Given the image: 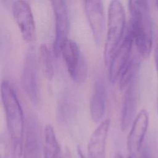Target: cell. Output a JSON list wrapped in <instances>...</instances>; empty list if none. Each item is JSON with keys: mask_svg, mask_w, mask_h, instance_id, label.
Returning a JSON list of instances; mask_svg holds the SVG:
<instances>
[{"mask_svg": "<svg viewBox=\"0 0 158 158\" xmlns=\"http://www.w3.org/2000/svg\"><path fill=\"white\" fill-rule=\"evenodd\" d=\"M1 99L6 114L12 158H22L25 125L22 109L16 92L6 80L1 83Z\"/></svg>", "mask_w": 158, "mask_h": 158, "instance_id": "1", "label": "cell"}, {"mask_svg": "<svg viewBox=\"0 0 158 158\" xmlns=\"http://www.w3.org/2000/svg\"><path fill=\"white\" fill-rule=\"evenodd\" d=\"M130 12L148 9V0H129Z\"/></svg>", "mask_w": 158, "mask_h": 158, "instance_id": "19", "label": "cell"}, {"mask_svg": "<svg viewBox=\"0 0 158 158\" xmlns=\"http://www.w3.org/2000/svg\"><path fill=\"white\" fill-rule=\"evenodd\" d=\"M55 17V38L52 52L56 57L61 54L62 47L68 40L69 17L65 0H50Z\"/></svg>", "mask_w": 158, "mask_h": 158, "instance_id": "6", "label": "cell"}, {"mask_svg": "<svg viewBox=\"0 0 158 158\" xmlns=\"http://www.w3.org/2000/svg\"><path fill=\"white\" fill-rule=\"evenodd\" d=\"M22 88L27 96L34 105L40 100L38 62L35 53L30 49L27 54L21 77Z\"/></svg>", "mask_w": 158, "mask_h": 158, "instance_id": "5", "label": "cell"}, {"mask_svg": "<svg viewBox=\"0 0 158 158\" xmlns=\"http://www.w3.org/2000/svg\"><path fill=\"white\" fill-rule=\"evenodd\" d=\"M39 62L46 78L51 80L54 76L52 56L48 46L42 44L39 48Z\"/></svg>", "mask_w": 158, "mask_h": 158, "instance_id": "18", "label": "cell"}, {"mask_svg": "<svg viewBox=\"0 0 158 158\" xmlns=\"http://www.w3.org/2000/svg\"><path fill=\"white\" fill-rule=\"evenodd\" d=\"M154 60H155V64H156V70L158 73V44L155 49L154 52Z\"/></svg>", "mask_w": 158, "mask_h": 158, "instance_id": "21", "label": "cell"}, {"mask_svg": "<svg viewBox=\"0 0 158 158\" xmlns=\"http://www.w3.org/2000/svg\"><path fill=\"white\" fill-rule=\"evenodd\" d=\"M61 54L72 79L77 83H83L87 77L88 64L77 44L68 39L62 47Z\"/></svg>", "mask_w": 158, "mask_h": 158, "instance_id": "4", "label": "cell"}, {"mask_svg": "<svg viewBox=\"0 0 158 158\" xmlns=\"http://www.w3.org/2000/svg\"><path fill=\"white\" fill-rule=\"evenodd\" d=\"M114 158H123V157H122V156L120 154L117 153V154H116L115 155Z\"/></svg>", "mask_w": 158, "mask_h": 158, "instance_id": "22", "label": "cell"}, {"mask_svg": "<svg viewBox=\"0 0 158 158\" xmlns=\"http://www.w3.org/2000/svg\"><path fill=\"white\" fill-rule=\"evenodd\" d=\"M106 90L104 80L98 78L94 82L90 102L89 111L93 122H98L102 118L106 109Z\"/></svg>", "mask_w": 158, "mask_h": 158, "instance_id": "14", "label": "cell"}, {"mask_svg": "<svg viewBox=\"0 0 158 158\" xmlns=\"http://www.w3.org/2000/svg\"><path fill=\"white\" fill-rule=\"evenodd\" d=\"M156 7H157V9L158 11V0H156Z\"/></svg>", "mask_w": 158, "mask_h": 158, "instance_id": "25", "label": "cell"}, {"mask_svg": "<svg viewBox=\"0 0 158 158\" xmlns=\"http://www.w3.org/2000/svg\"><path fill=\"white\" fill-rule=\"evenodd\" d=\"M131 19L129 29L131 31L138 55L143 58L149 56L152 46V28L148 9L130 12Z\"/></svg>", "mask_w": 158, "mask_h": 158, "instance_id": "3", "label": "cell"}, {"mask_svg": "<svg viewBox=\"0 0 158 158\" xmlns=\"http://www.w3.org/2000/svg\"><path fill=\"white\" fill-rule=\"evenodd\" d=\"M141 158H151V157H150L148 155H147V154H144V155H143V156H142Z\"/></svg>", "mask_w": 158, "mask_h": 158, "instance_id": "24", "label": "cell"}, {"mask_svg": "<svg viewBox=\"0 0 158 158\" xmlns=\"http://www.w3.org/2000/svg\"><path fill=\"white\" fill-rule=\"evenodd\" d=\"M25 131L22 157L40 158V130L35 117L30 116L27 118Z\"/></svg>", "mask_w": 158, "mask_h": 158, "instance_id": "12", "label": "cell"}, {"mask_svg": "<svg viewBox=\"0 0 158 158\" xmlns=\"http://www.w3.org/2000/svg\"><path fill=\"white\" fill-rule=\"evenodd\" d=\"M139 57V56H131L123 69L119 77V86L121 89H126L130 83L137 78L140 67Z\"/></svg>", "mask_w": 158, "mask_h": 158, "instance_id": "17", "label": "cell"}, {"mask_svg": "<svg viewBox=\"0 0 158 158\" xmlns=\"http://www.w3.org/2000/svg\"><path fill=\"white\" fill-rule=\"evenodd\" d=\"M4 140H3L2 139L1 140V158H7L8 156H7V143L6 141L5 140V141H4Z\"/></svg>", "mask_w": 158, "mask_h": 158, "instance_id": "20", "label": "cell"}, {"mask_svg": "<svg viewBox=\"0 0 158 158\" xmlns=\"http://www.w3.org/2000/svg\"><path fill=\"white\" fill-rule=\"evenodd\" d=\"M110 120L102 121L91 135L88 144L89 158H105Z\"/></svg>", "mask_w": 158, "mask_h": 158, "instance_id": "13", "label": "cell"}, {"mask_svg": "<svg viewBox=\"0 0 158 158\" xmlns=\"http://www.w3.org/2000/svg\"><path fill=\"white\" fill-rule=\"evenodd\" d=\"M149 125L148 112L143 109L136 115L127 139V149L131 155H135L140 149Z\"/></svg>", "mask_w": 158, "mask_h": 158, "instance_id": "11", "label": "cell"}, {"mask_svg": "<svg viewBox=\"0 0 158 158\" xmlns=\"http://www.w3.org/2000/svg\"><path fill=\"white\" fill-rule=\"evenodd\" d=\"M77 100L70 91L65 92L58 102L57 109V120L65 123L71 120L77 112Z\"/></svg>", "mask_w": 158, "mask_h": 158, "instance_id": "15", "label": "cell"}, {"mask_svg": "<svg viewBox=\"0 0 158 158\" xmlns=\"http://www.w3.org/2000/svg\"><path fill=\"white\" fill-rule=\"evenodd\" d=\"M79 156H80V158H85L81 151H79Z\"/></svg>", "mask_w": 158, "mask_h": 158, "instance_id": "23", "label": "cell"}, {"mask_svg": "<svg viewBox=\"0 0 158 158\" xmlns=\"http://www.w3.org/2000/svg\"><path fill=\"white\" fill-rule=\"evenodd\" d=\"M44 158H62L60 147L53 127L47 125L44 131Z\"/></svg>", "mask_w": 158, "mask_h": 158, "instance_id": "16", "label": "cell"}, {"mask_svg": "<svg viewBox=\"0 0 158 158\" xmlns=\"http://www.w3.org/2000/svg\"><path fill=\"white\" fill-rule=\"evenodd\" d=\"M125 27V14L120 0H112L108 9L107 30L104 58L106 65L110 64L122 41Z\"/></svg>", "mask_w": 158, "mask_h": 158, "instance_id": "2", "label": "cell"}, {"mask_svg": "<svg viewBox=\"0 0 158 158\" xmlns=\"http://www.w3.org/2000/svg\"><path fill=\"white\" fill-rule=\"evenodd\" d=\"M128 158H132V157H131V156H130V157H128Z\"/></svg>", "mask_w": 158, "mask_h": 158, "instance_id": "27", "label": "cell"}, {"mask_svg": "<svg viewBox=\"0 0 158 158\" xmlns=\"http://www.w3.org/2000/svg\"><path fill=\"white\" fill-rule=\"evenodd\" d=\"M157 114H158V96H157Z\"/></svg>", "mask_w": 158, "mask_h": 158, "instance_id": "26", "label": "cell"}, {"mask_svg": "<svg viewBox=\"0 0 158 158\" xmlns=\"http://www.w3.org/2000/svg\"><path fill=\"white\" fill-rule=\"evenodd\" d=\"M84 6L94 40L99 45L102 41L105 28L102 0H84Z\"/></svg>", "mask_w": 158, "mask_h": 158, "instance_id": "9", "label": "cell"}, {"mask_svg": "<svg viewBox=\"0 0 158 158\" xmlns=\"http://www.w3.org/2000/svg\"><path fill=\"white\" fill-rule=\"evenodd\" d=\"M139 96V86L136 78L129 84L125 92L120 120L121 128L123 131L128 128L136 117Z\"/></svg>", "mask_w": 158, "mask_h": 158, "instance_id": "10", "label": "cell"}, {"mask_svg": "<svg viewBox=\"0 0 158 158\" xmlns=\"http://www.w3.org/2000/svg\"><path fill=\"white\" fill-rule=\"evenodd\" d=\"M12 14L23 39L31 43L36 39V27L31 9L25 0H17L12 6Z\"/></svg>", "mask_w": 158, "mask_h": 158, "instance_id": "7", "label": "cell"}, {"mask_svg": "<svg viewBox=\"0 0 158 158\" xmlns=\"http://www.w3.org/2000/svg\"><path fill=\"white\" fill-rule=\"evenodd\" d=\"M134 44L133 34L128 28L126 35L109 64V78L111 83H114L120 77L123 69L131 56Z\"/></svg>", "mask_w": 158, "mask_h": 158, "instance_id": "8", "label": "cell"}]
</instances>
